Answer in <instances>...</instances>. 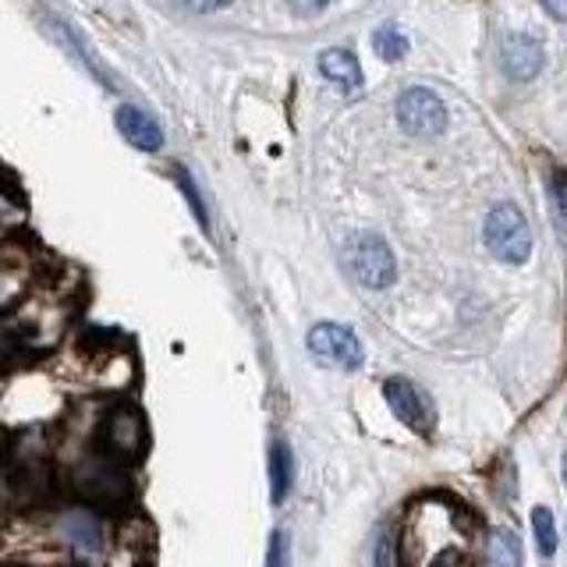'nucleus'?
I'll use <instances>...</instances> for the list:
<instances>
[{
  "instance_id": "9",
  "label": "nucleus",
  "mask_w": 567,
  "mask_h": 567,
  "mask_svg": "<svg viewBox=\"0 0 567 567\" xmlns=\"http://www.w3.org/2000/svg\"><path fill=\"white\" fill-rule=\"evenodd\" d=\"M142 419L132 412V408H114L111 415H106V447H114L121 454H138L142 447Z\"/></svg>"
},
{
  "instance_id": "12",
  "label": "nucleus",
  "mask_w": 567,
  "mask_h": 567,
  "mask_svg": "<svg viewBox=\"0 0 567 567\" xmlns=\"http://www.w3.org/2000/svg\"><path fill=\"white\" fill-rule=\"evenodd\" d=\"M486 567H522V543L511 528H496L489 536Z\"/></svg>"
},
{
  "instance_id": "4",
  "label": "nucleus",
  "mask_w": 567,
  "mask_h": 567,
  "mask_svg": "<svg viewBox=\"0 0 567 567\" xmlns=\"http://www.w3.org/2000/svg\"><path fill=\"white\" fill-rule=\"evenodd\" d=\"M309 351L319 365L344 369V372H354L365 362L362 341L341 323H316L309 330Z\"/></svg>"
},
{
  "instance_id": "16",
  "label": "nucleus",
  "mask_w": 567,
  "mask_h": 567,
  "mask_svg": "<svg viewBox=\"0 0 567 567\" xmlns=\"http://www.w3.org/2000/svg\"><path fill=\"white\" fill-rule=\"evenodd\" d=\"M549 188H554L557 213H560V217H567V171H554V182H549Z\"/></svg>"
},
{
  "instance_id": "2",
  "label": "nucleus",
  "mask_w": 567,
  "mask_h": 567,
  "mask_svg": "<svg viewBox=\"0 0 567 567\" xmlns=\"http://www.w3.org/2000/svg\"><path fill=\"white\" fill-rule=\"evenodd\" d=\"M344 262L351 277L369 291H386L398 280V259L380 235H354L344 245Z\"/></svg>"
},
{
  "instance_id": "21",
  "label": "nucleus",
  "mask_w": 567,
  "mask_h": 567,
  "mask_svg": "<svg viewBox=\"0 0 567 567\" xmlns=\"http://www.w3.org/2000/svg\"><path fill=\"white\" fill-rule=\"evenodd\" d=\"M539 4L546 8L549 18H557V22H567V0H539Z\"/></svg>"
},
{
  "instance_id": "23",
  "label": "nucleus",
  "mask_w": 567,
  "mask_h": 567,
  "mask_svg": "<svg viewBox=\"0 0 567 567\" xmlns=\"http://www.w3.org/2000/svg\"><path fill=\"white\" fill-rule=\"evenodd\" d=\"M564 483H567V454H564Z\"/></svg>"
},
{
  "instance_id": "15",
  "label": "nucleus",
  "mask_w": 567,
  "mask_h": 567,
  "mask_svg": "<svg viewBox=\"0 0 567 567\" xmlns=\"http://www.w3.org/2000/svg\"><path fill=\"white\" fill-rule=\"evenodd\" d=\"M266 567H288V536L274 532L270 536V554H266Z\"/></svg>"
},
{
  "instance_id": "18",
  "label": "nucleus",
  "mask_w": 567,
  "mask_h": 567,
  "mask_svg": "<svg viewBox=\"0 0 567 567\" xmlns=\"http://www.w3.org/2000/svg\"><path fill=\"white\" fill-rule=\"evenodd\" d=\"M372 567H390V543H386V532L377 536V546H372Z\"/></svg>"
},
{
  "instance_id": "19",
  "label": "nucleus",
  "mask_w": 567,
  "mask_h": 567,
  "mask_svg": "<svg viewBox=\"0 0 567 567\" xmlns=\"http://www.w3.org/2000/svg\"><path fill=\"white\" fill-rule=\"evenodd\" d=\"M288 4H291L295 14H319L330 4V0H288Z\"/></svg>"
},
{
  "instance_id": "7",
  "label": "nucleus",
  "mask_w": 567,
  "mask_h": 567,
  "mask_svg": "<svg viewBox=\"0 0 567 567\" xmlns=\"http://www.w3.org/2000/svg\"><path fill=\"white\" fill-rule=\"evenodd\" d=\"M117 132L142 153L164 150V128H159V124L146 111H138V106H121V111H117Z\"/></svg>"
},
{
  "instance_id": "3",
  "label": "nucleus",
  "mask_w": 567,
  "mask_h": 567,
  "mask_svg": "<svg viewBox=\"0 0 567 567\" xmlns=\"http://www.w3.org/2000/svg\"><path fill=\"white\" fill-rule=\"evenodd\" d=\"M483 235H486L489 252L501 259V262H525L528 252H532L528 220H525V213L514 206V203H501V206L489 209Z\"/></svg>"
},
{
  "instance_id": "10",
  "label": "nucleus",
  "mask_w": 567,
  "mask_h": 567,
  "mask_svg": "<svg viewBox=\"0 0 567 567\" xmlns=\"http://www.w3.org/2000/svg\"><path fill=\"white\" fill-rule=\"evenodd\" d=\"M319 71L323 79H330L333 85H341L344 93H354L362 85V68L354 61V53L348 50H323L319 53Z\"/></svg>"
},
{
  "instance_id": "6",
  "label": "nucleus",
  "mask_w": 567,
  "mask_h": 567,
  "mask_svg": "<svg viewBox=\"0 0 567 567\" xmlns=\"http://www.w3.org/2000/svg\"><path fill=\"white\" fill-rule=\"evenodd\" d=\"M383 398L390 404V412H394L408 430H415V433H430V425H433V412H430V398L422 394V390L412 383V380H404V377H390L383 383Z\"/></svg>"
},
{
  "instance_id": "22",
  "label": "nucleus",
  "mask_w": 567,
  "mask_h": 567,
  "mask_svg": "<svg viewBox=\"0 0 567 567\" xmlns=\"http://www.w3.org/2000/svg\"><path fill=\"white\" fill-rule=\"evenodd\" d=\"M560 238H564V245H567V217H560Z\"/></svg>"
},
{
  "instance_id": "11",
  "label": "nucleus",
  "mask_w": 567,
  "mask_h": 567,
  "mask_svg": "<svg viewBox=\"0 0 567 567\" xmlns=\"http://www.w3.org/2000/svg\"><path fill=\"white\" fill-rule=\"evenodd\" d=\"M291 475H295L291 447L284 440H277L270 447V496H274V504H284V496H288V489H291Z\"/></svg>"
},
{
  "instance_id": "14",
  "label": "nucleus",
  "mask_w": 567,
  "mask_h": 567,
  "mask_svg": "<svg viewBox=\"0 0 567 567\" xmlns=\"http://www.w3.org/2000/svg\"><path fill=\"white\" fill-rule=\"evenodd\" d=\"M372 50H377L383 61H401L408 53V40L394 25H380L377 32H372Z\"/></svg>"
},
{
  "instance_id": "17",
  "label": "nucleus",
  "mask_w": 567,
  "mask_h": 567,
  "mask_svg": "<svg viewBox=\"0 0 567 567\" xmlns=\"http://www.w3.org/2000/svg\"><path fill=\"white\" fill-rule=\"evenodd\" d=\"M182 8L195 11V14H206V11H217V8H227L230 0H177Z\"/></svg>"
},
{
  "instance_id": "5",
  "label": "nucleus",
  "mask_w": 567,
  "mask_h": 567,
  "mask_svg": "<svg viewBox=\"0 0 567 567\" xmlns=\"http://www.w3.org/2000/svg\"><path fill=\"white\" fill-rule=\"evenodd\" d=\"M398 121L408 135L433 138L447 128V106H443V100L433 93V89L412 85V89H404L398 100Z\"/></svg>"
},
{
  "instance_id": "20",
  "label": "nucleus",
  "mask_w": 567,
  "mask_h": 567,
  "mask_svg": "<svg viewBox=\"0 0 567 567\" xmlns=\"http://www.w3.org/2000/svg\"><path fill=\"white\" fill-rule=\"evenodd\" d=\"M182 188H185V195H188V203H192V209H195V217H199V220L206 224V209H203V203H199V192H195V185L188 182V174H182Z\"/></svg>"
},
{
  "instance_id": "13",
  "label": "nucleus",
  "mask_w": 567,
  "mask_h": 567,
  "mask_svg": "<svg viewBox=\"0 0 567 567\" xmlns=\"http://www.w3.org/2000/svg\"><path fill=\"white\" fill-rule=\"evenodd\" d=\"M532 532H536V543H539V554L543 557H554L557 554V522H554V511L549 507H536L532 511Z\"/></svg>"
},
{
  "instance_id": "1",
  "label": "nucleus",
  "mask_w": 567,
  "mask_h": 567,
  "mask_svg": "<svg viewBox=\"0 0 567 567\" xmlns=\"http://www.w3.org/2000/svg\"><path fill=\"white\" fill-rule=\"evenodd\" d=\"M478 522L451 493H425L408 511L401 567H475Z\"/></svg>"
},
{
  "instance_id": "8",
  "label": "nucleus",
  "mask_w": 567,
  "mask_h": 567,
  "mask_svg": "<svg viewBox=\"0 0 567 567\" xmlns=\"http://www.w3.org/2000/svg\"><path fill=\"white\" fill-rule=\"evenodd\" d=\"M543 68V47L532 40V35H511L504 43V71L514 82H528L536 79Z\"/></svg>"
}]
</instances>
